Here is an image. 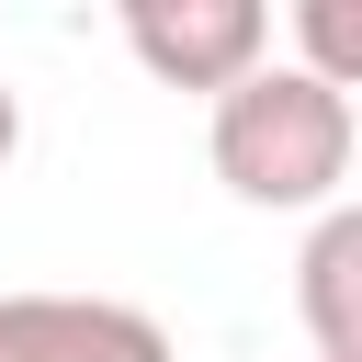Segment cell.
I'll return each instance as SVG.
<instances>
[{"mask_svg": "<svg viewBox=\"0 0 362 362\" xmlns=\"http://www.w3.org/2000/svg\"><path fill=\"white\" fill-rule=\"evenodd\" d=\"M204 158H215V181H226L238 204H260V215H317V204L351 181V158H362V113H351L328 79H305L294 57H260L238 90L204 102Z\"/></svg>", "mask_w": 362, "mask_h": 362, "instance_id": "6da1fadb", "label": "cell"}, {"mask_svg": "<svg viewBox=\"0 0 362 362\" xmlns=\"http://www.w3.org/2000/svg\"><path fill=\"white\" fill-rule=\"evenodd\" d=\"M294 317L317 362H362V204H328L294 249Z\"/></svg>", "mask_w": 362, "mask_h": 362, "instance_id": "277c9868", "label": "cell"}, {"mask_svg": "<svg viewBox=\"0 0 362 362\" xmlns=\"http://www.w3.org/2000/svg\"><path fill=\"white\" fill-rule=\"evenodd\" d=\"M0 362H181L124 294H0Z\"/></svg>", "mask_w": 362, "mask_h": 362, "instance_id": "3957f363", "label": "cell"}, {"mask_svg": "<svg viewBox=\"0 0 362 362\" xmlns=\"http://www.w3.org/2000/svg\"><path fill=\"white\" fill-rule=\"evenodd\" d=\"M11 147H23V90L0 79V170H11Z\"/></svg>", "mask_w": 362, "mask_h": 362, "instance_id": "8992f818", "label": "cell"}, {"mask_svg": "<svg viewBox=\"0 0 362 362\" xmlns=\"http://www.w3.org/2000/svg\"><path fill=\"white\" fill-rule=\"evenodd\" d=\"M124 45L158 90H238L272 57V11L260 0H124Z\"/></svg>", "mask_w": 362, "mask_h": 362, "instance_id": "7a4b0ae2", "label": "cell"}, {"mask_svg": "<svg viewBox=\"0 0 362 362\" xmlns=\"http://www.w3.org/2000/svg\"><path fill=\"white\" fill-rule=\"evenodd\" d=\"M294 68L351 102L362 90V0H294Z\"/></svg>", "mask_w": 362, "mask_h": 362, "instance_id": "5b68a950", "label": "cell"}]
</instances>
